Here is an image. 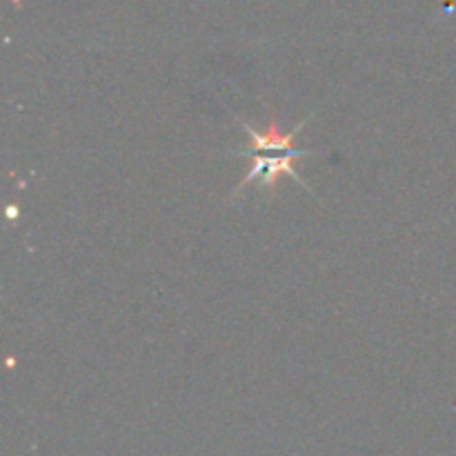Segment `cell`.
<instances>
[{
  "label": "cell",
  "instance_id": "1",
  "mask_svg": "<svg viewBox=\"0 0 456 456\" xmlns=\"http://www.w3.org/2000/svg\"><path fill=\"white\" fill-rule=\"evenodd\" d=\"M312 150H292V151H281V156H252V167L248 169V174L243 176V181L236 185V190L230 194V200H234L245 187L252 181H261V191L270 190L274 191L276 183L281 176H292L294 181H298L301 185H305L301 176L294 172V160L305 159ZM307 187V185H305Z\"/></svg>",
  "mask_w": 456,
  "mask_h": 456
},
{
  "label": "cell",
  "instance_id": "2",
  "mask_svg": "<svg viewBox=\"0 0 456 456\" xmlns=\"http://www.w3.org/2000/svg\"><path fill=\"white\" fill-rule=\"evenodd\" d=\"M305 125H307V120H301V123H298L292 132L283 134L279 129V123H276V120H270V125H267L265 132H256V129L249 127L245 120H240V127L245 129V134H248L249 138H248V147H240V150H236V154L249 156V154H256V151H292L294 138L298 136V132H301Z\"/></svg>",
  "mask_w": 456,
  "mask_h": 456
}]
</instances>
